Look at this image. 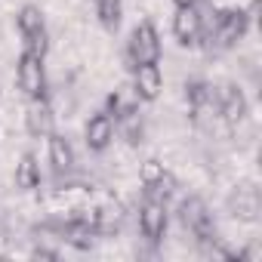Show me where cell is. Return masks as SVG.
I'll return each mask as SVG.
<instances>
[{"mask_svg":"<svg viewBox=\"0 0 262 262\" xmlns=\"http://www.w3.org/2000/svg\"><path fill=\"white\" fill-rule=\"evenodd\" d=\"M179 219L182 225L188 228V234H194L198 244H216V219L210 213V207L204 204V198L198 194H188L182 204H179Z\"/></svg>","mask_w":262,"mask_h":262,"instance_id":"1","label":"cell"},{"mask_svg":"<svg viewBox=\"0 0 262 262\" xmlns=\"http://www.w3.org/2000/svg\"><path fill=\"white\" fill-rule=\"evenodd\" d=\"M16 28H19V37H22V50L34 53V56H47L50 34H47V19H43L40 7L25 4L16 16Z\"/></svg>","mask_w":262,"mask_h":262,"instance_id":"2","label":"cell"},{"mask_svg":"<svg viewBox=\"0 0 262 262\" xmlns=\"http://www.w3.org/2000/svg\"><path fill=\"white\" fill-rule=\"evenodd\" d=\"M16 83L25 93L28 102L34 99H47V68H43V56H34L28 50L19 53L16 59Z\"/></svg>","mask_w":262,"mask_h":262,"instance_id":"3","label":"cell"},{"mask_svg":"<svg viewBox=\"0 0 262 262\" xmlns=\"http://www.w3.org/2000/svg\"><path fill=\"white\" fill-rule=\"evenodd\" d=\"M126 62H129V68L145 65V62H161V34H158L155 22L145 19L133 28V34L126 40Z\"/></svg>","mask_w":262,"mask_h":262,"instance_id":"4","label":"cell"},{"mask_svg":"<svg viewBox=\"0 0 262 262\" xmlns=\"http://www.w3.org/2000/svg\"><path fill=\"white\" fill-rule=\"evenodd\" d=\"M185 102L191 108L194 123L219 117V86H213L210 80H188L185 83Z\"/></svg>","mask_w":262,"mask_h":262,"instance_id":"5","label":"cell"},{"mask_svg":"<svg viewBox=\"0 0 262 262\" xmlns=\"http://www.w3.org/2000/svg\"><path fill=\"white\" fill-rule=\"evenodd\" d=\"M170 228V213H167V201H158V198H145L142 207H139V231L145 241L151 244H161L164 234Z\"/></svg>","mask_w":262,"mask_h":262,"instance_id":"6","label":"cell"},{"mask_svg":"<svg viewBox=\"0 0 262 262\" xmlns=\"http://www.w3.org/2000/svg\"><path fill=\"white\" fill-rule=\"evenodd\" d=\"M173 37H176L179 47H185V50H191V47L201 43V37H204V16H201L198 4H194V7H176V16H173Z\"/></svg>","mask_w":262,"mask_h":262,"instance_id":"7","label":"cell"},{"mask_svg":"<svg viewBox=\"0 0 262 262\" xmlns=\"http://www.w3.org/2000/svg\"><path fill=\"white\" fill-rule=\"evenodd\" d=\"M114 133H117L114 117L105 114V111H96V114H90V120H86V126H83V142H86L90 151L102 155V151L114 142Z\"/></svg>","mask_w":262,"mask_h":262,"instance_id":"8","label":"cell"},{"mask_svg":"<svg viewBox=\"0 0 262 262\" xmlns=\"http://www.w3.org/2000/svg\"><path fill=\"white\" fill-rule=\"evenodd\" d=\"M133 71V93L139 96V102H158L161 99V90H164V74H161V65L158 62H145V65H136L129 68Z\"/></svg>","mask_w":262,"mask_h":262,"instance_id":"9","label":"cell"},{"mask_svg":"<svg viewBox=\"0 0 262 262\" xmlns=\"http://www.w3.org/2000/svg\"><path fill=\"white\" fill-rule=\"evenodd\" d=\"M247 28H250V13H244V10H228V13L219 16V22H216V28H213V40H216L222 50H228V47H234L237 40H244Z\"/></svg>","mask_w":262,"mask_h":262,"instance_id":"10","label":"cell"},{"mask_svg":"<svg viewBox=\"0 0 262 262\" xmlns=\"http://www.w3.org/2000/svg\"><path fill=\"white\" fill-rule=\"evenodd\" d=\"M259 188L253 185V182H241V185H234V191L228 194V210H231V216L234 219H241V222H256L259 219Z\"/></svg>","mask_w":262,"mask_h":262,"instance_id":"11","label":"cell"},{"mask_svg":"<svg viewBox=\"0 0 262 262\" xmlns=\"http://www.w3.org/2000/svg\"><path fill=\"white\" fill-rule=\"evenodd\" d=\"M250 105H247V96L237 83H225L219 86V117L228 123V126H237L244 117H247Z\"/></svg>","mask_w":262,"mask_h":262,"instance_id":"12","label":"cell"},{"mask_svg":"<svg viewBox=\"0 0 262 262\" xmlns=\"http://www.w3.org/2000/svg\"><path fill=\"white\" fill-rule=\"evenodd\" d=\"M25 129H28L34 139H47V136L53 133V108H50V99H34V102H28Z\"/></svg>","mask_w":262,"mask_h":262,"instance_id":"13","label":"cell"},{"mask_svg":"<svg viewBox=\"0 0 262 262\" xmlns=\"http://www.w3.org/2000/svg\"><path fill=\"white\" fill-rule=\"evenodd\" d=\"M47 158H50V167H53L59 176H62V173H71V170H74V164H77L71 142H68L62 133H56V129L47 136Z\"/></svg>","mask_w":262,"mask_h":262,"instance_id":"14","label":"cell"},{"mask_svg":"<svg viewBox=\"0 0 262 262\" xmlns=\"http://www.w3.org/2000/svg\"><path fill=\"white\" fill-rule=\"evenodd\" d=\"M40 182H43L40 164H37L34 151H25L16 164V188L19 191H34V188H40Z\"/></svg>","mask_w":262,"mask_h":262,"instance_id":"15","label":"cell"},{"mask_svg":"<svg viewBox=\"0 0 262 262\" xmlns=\"http://www.w3.org/2000/svg\"><path fill=\"white\" fill-rule=\"evenodd\" d=\"M96 16L105 31H117L123 16V0H96Z\"/></svg>","mask_w":262,"mask_h":262,"instance_id":"16","label":"cell"},{"mask_svg":"<svg viewBox=\"0 0 262 262\" xmlns=\"http://www.w3.org/2000/svg\"><path fill=\"white\" fill-rule=\"evenodd\" d=\"M164 173H167V167H164L161 161H155V158H151V161H145V164H142V170H139V179H142L145 191H151V188L161 182V176H164Z\"/></svg>","mask_w":262,"mask_h":262,"instance_id":"17","label":"cell"},{"mask_svg":"<svg viewBox=\"0 0 262 262\" xmlns=\"http://www.w3.org/2000/svg\"><path fill=\"white\" fill-rule=\"evenodd\" d=\"M198 0H173V7H194Z\"/></svg>","mask_w":262,"mask_h":262,"instance_id":"18","label":"cell"}]
</instances>
